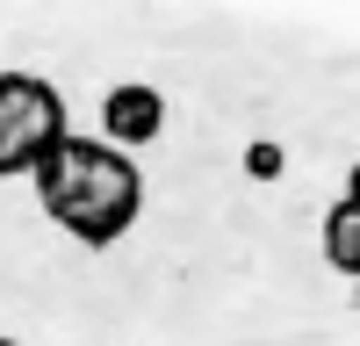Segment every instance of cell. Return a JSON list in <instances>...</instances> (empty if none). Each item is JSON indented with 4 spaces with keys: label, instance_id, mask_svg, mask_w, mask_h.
Instances as JSON below:
<instances>
[{
    "label": "cell",
    "instance_id": "1",
    "mask_svg": "<svg viewBox=\"0 0 360 346\" xmlns=\"http://www.w3.org/2000/svg\"><path fill=\"white\" fill-rule=\"evenodd\" d=\"M29 181H37L44 217L65 231L72 245H94V252L130 238V224L144 217V173H137L130 152H115L108 137L65 130V144H51Z\"/></svg>",
    "mask_w": 360,
    "mask_h": 346
},
{
    "label": "cell",
    "instance_id": "2",
    "mask_svg": "<svg viewBox=\"0 0 360 346\" xmlns=\"http://www.w3.org/2000/svg\"><path fill=\"white\" fill-rule=\"evenodd\" d=\"M65 144V101L44 72H0V173H37Z\"/></svg>",
    "mask_w": 360,
    "mask_h": 346
},
{
    "label": "cell",
    "instance_id": "3",
    "mask_svg": "<svg viewBox=\"0 0 360 346\" xmlns=\"http://www.w3.org/2000/svg\"><path fill=\"white\" fill-rule=\"evenodd\" d=\"M159 130H166V94H159V86H144V79L108 86V101H101V137L115 144V152H137V144H152Z\"/></svg>",
    "mask_w": 360,
    "mask_h": 346
},
{
    "label": "cell",
    "instance_id": "4",
    "mask_svg": "<svg viewBox=\"0 0 360 346\" xmlns=\"http://www.w3.org/2000/svg\"><path fill=\"white\" fill-rule=\"evenodd\" d=\"M317 245H324V260H332L339 274H353L360 281V202H332V210H324V231H317Z\"/></svg>",
    "mask_w": 360,
    "mask_h": 346
},
{
    "label": "cell",
    "instance_id": "5",
    "mask_svg": "<svg viewBox=\"0 0 360 346\" xmlns=\"http://www.w3.org/2000/svg\"><path fill=\"white\" fill-rule=\"evenodd\" d=\"M274 166H281L274 144H252V173H259V181H274Z\"/></svg>",
    "mask_w": 360,
    "mask_h": 346
},
{
    "label": "cell",
    "instance_id": "6",
    "mask_svg": "<svg viewBox=\"0 0 360 346\" xmlns=\"http://www.w3.org/2000/svg\"><path fill=\"white\" fill-rule=\"evenodd\" d=\"M346 202H360V166H353V173H346Z\"/></svg>",
    "mask_w": 360,
    "mask_h": 346
},
{
    "label": "cell",
    "instance_id": "7",
    "mask_svg": "<svg viewBox=\"0 0 360 346\" xmlns=\"http://www.w3.org/2000/svg\"><path fill=\"white\" fill-rule=\"evenodd\" d=\"M0 346H22V339H8V332H0Z\"/></svg>",
    "mask_w": 360,
    "mask_h": 346
},
{
    "label": "cell",
    "instance_id": "8",
    "mask_svg": "<svg viewBox=\"0 0 360 346\" xmlns=\"http://www.w3.org/2000/svg\"><path fill=\"white\" fill-rule=\"evenodd\" d=\"M353 303H360V281H353Z\"/></svg>",
    "mask_w": 360,
    "mask_h": 346
}]
</instances>
